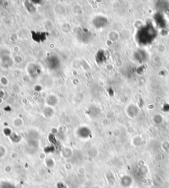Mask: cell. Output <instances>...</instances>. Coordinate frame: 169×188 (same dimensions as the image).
Returning a JSON list of instances; mask_svg holds the SVG:
<instances>
[{
    "label": "cell",
    "instance_id": "obj_2",
    "mask_svg": "<svg viewBox=\"0 0 169 188\" xmlns=\"http://www.w3.org/2000/svg\"><path fill=\"white\" fill-rule=\"evenodd\" d=\"M121 184L124 187H128L133 184V180L129 176H124L122 178H121Z\"/></svg>",
    "mask_w": 169,
    "mask_h": 188
},
{
    "label": "cell",
    "instance_id": "obj_1",
    "mask_svg": "<svg viewBox=\"0 0 169 188\" xmlns=\"http://www.w3.org/2000/svg\"><path fill=\"white\" fill-rule=\"evenodd\" d=\"M157 32L151 24L146 25L139 30L137 34V41L142 45H147L154 40Z\"/></svg>",
    "mask_w": 169,
    "mask_h": 188
}]
</instances>
